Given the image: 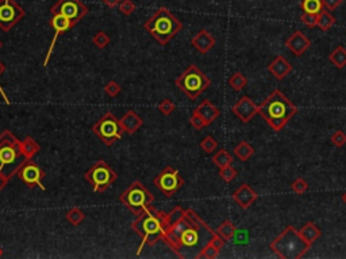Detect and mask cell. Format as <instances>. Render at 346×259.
Instances as JSON below:
<instances>
[{
	"label": "cell",
	"instance_id": "11",
	"mask_svg": "<svg viewBox=\"0 0 346 259\" xmlns=\"http://www.w3.org/2000/svg\"><path fill=\"white\" fill-rule=\"evenodd\" d=\"M153 184H154V186H157L163 192L165 197L169 198L172 197L178 189L183 188L184 178L181 177L178 170H176L172 166H167L153 178Z\"/></svg>",
	"mask_w": 346,
	"mask_h": 259
},
{
	"label": "cell",
	"instance_id": "40",
	"mask_svg": "<svg viewBox=\"0 0 346 259\" xmlns=\"http://www.w3.org/2000/svg\"><path fill=\"white\" fill-rule=\"evenodd\" d=\"M118 7H119V11H121L125 16H130L134 11L137 10V5L134 4L132 0H122L121 4L118 5Z\"/></svg>",
	"mask_w": 346,
	"mask_h": 259
},
{
	"label": "cell",
	"instance_id": "37",
	"mask_svg": "<svg viewBox=\"0 0 346 259\" xmlns=\"http://www.w3.org/2000/svg\"><path fill=\"white\" fill-rule=\"evenodd\" d=\"M157 108L160 110V112H161L163 115L169 116V115H172L173 111L176 110V106H174V103H173L171 99H164L163 102L158 104Z\"/></svg>",
	"mask_w": 346,
	"mask_h": 259
},
{
	"label": "cell",
	"instance_id": "38",
	"mask_svg": "<svg viewBox=\"0 0 346 259\" xmlns=\"http://www.w3.org/2000/svg\"><path fill=\"white\" fill-rule=\"evenodd\" d=\"M291 189L295 192V193L298 194H303L304 192H307L308 190V184H307V181H305L304 178H296L294 183L291 184Z\"/></svg>",
	"mask_w": 346,
	"mask_h": 259
},
{
	"label": "cell",
	"instance_id": "35",
	"mask_svg": "<svg viewBox=\"0 0 346 259\" xmlns=\"http://www.w3.org/2000/svg\"><path fill=\"white\" fill-rule=\"evenodd\" d=\"M238 172L235 170L231 165L230 166H226V168L219 169V177L223 180L224 183H231L235 177H237Z\"/></svg>",
	"mask_w": 346,
	"mask_h": 259
},
{
	"label": "cell",
	"instance_id": "17",
	"mask_svg": "<svg viewBox=\"0 0 346 259\" xmlns=\"http://www.w3.org/2000/svg\"><path fill=\"white\" fill-rule=\"evenodd\" d=\"M285 46L288 47V50H290L292 54H295L296 57H301L303 56L304 51L308 50V47L311 46V42L301 30H296L295 33L285 41Z\"/></svg>",
	"mask_w": 346,
	"mask_h": 259
},
{
	"label": "cell",
	"instance_id": "21",
	"mask_svg": "<svg viewBox=\"0 0 346 259\" xmlns=\"http://www.w3.org/2000/svg\"><path fill=\"white\" fill-rule=\"evenodd\" d=\"M268 71L270 72V74H273L276 77V80L281 81L283 78H285L292 72V65L283 56H277L268 65Z\"/></svg>",
	"mask_w": 346,
	"mask_h": 259
},
{
	"label": "cell",
	"instance_id": "2",
	"mask_svg": "<svg viewBox=\"0 0 346 259\" xmlns=\"http://www.w3.org/2000/svg\"><path fill=\"white\" fill-rule=\"evenodd\" d=\"M131 227L142 239L141 246L138 249V254H139L145 247V244L154 246L158 240H163L164 235L171 227L169 214L164 211H157L152 207L138 215L137 219L132 222Z\"/></svg>",
	"mask_w": 346,
	"mask_h": 259
},
{
	"label": "cell",
	"instance_id": "15",
	"mask_svg": "<svg viewBox=\"0 0 346 259\" xmlns=\"http://www.w3.org/2000/svg\"><path fill=\"white\" fill-rule=\"evenodd\" d=\"M49 26H50V27H53V30H54V37H53L50 45H49V49H47V53H46L45 61H43V66H45V68H47V65H49V61H50V57H51V54H53V50H54V46H56V42H57V38H58V36H61V34L66 33V31H69L71 29H73V27H75L76 25H75V23H73L72 21H69L68 18H65V16L51 15V19H50V22H49Z\"/></svg>",
	"mask_w": 346,
	"mask_h": 259
},
{
	"label": "cell",
	"instance_id": "3",
	"mask_svg": "<svg viewBox=\"0 0 346 259\" xmlns=\"http://www.w3.org/2000/svg\"><path fill=\"white\" fill-rule=\"evenodd\" d=\"M259 113L273 131L279 132L287 126L291 117L298 113V107L279 89L270 93L259 106Z\"/></svg>",
	"mask_w": 346,
	"mask_h": 259
},
{
	"label": "cell",
	"instance_id": "30",
	"mask_svg": "<svg viewBox=\"0 0 346 259\" xmlns=\"http://www.w3.org/2000/svg\"><path fill=\"white\" fill-rule=\"evenodd\" d=\"M302 10H303V12L319 15L322 11H323L322 0H303L302 1Z\"/></svg>",
	"mask_w": 346,
	"mask_h": 259
},
{
	"label": "cell",
	"instance_id": "28",
	"mask_svg": "<svg viewBox=\"0 0 346 259\" xmlns=\"http://www.w3.org/2000/svg\"><path fill=\"white\" fill-rule=\"evenodd\" d=\"M215 232H216L219 236H222V238L227 242V240H231V239H233V236H234L235 232H237V227H235L234 224L231 223L230 220H224L223 223L220 224L218 228H216Z\"/></svg>",
	"mask_w": 346,
	"mask_h": 259
},
{
	"label": "cell",
	"instance_id": "51",
	"mask_svg": "<svg viewBox=\"0 0 346 259\" xmlns=\"http://www.w3.org/2000/svg\"><path fill=\"white\" fill-rule=\"evenodd\" d=\"M342 201H344V203L346 204V192L344 194H342Z\"/></svg>",
	"mask_w": 346,
	"mask_h": 259
},
{
	"label": "cell",
	"instance_id": "34",
	"mask_svg": "<svg viewBox=\"0 0 346 259\" xmlns=\"http://www.w3.org/2000/svg\"><path fill=\"white\" fill-rule=\"evenodd\" d=\"M92 42H93V45L96 46L97 49H104V47H107L110 45L111 39H110V37H108L106 31H97L96 34L93 36V38H92Z\"/></svg>",
	"mask_w": 346,
	"mask_h": 259
},
{
	"label": "cell",
	"instance_id": "18",
	"mask_svg": "<svg viewBox=\"0 0 346 259\" xmlns=\"http://www.w3.org/2000/svg\"><path fill=\"white\" fill-rule=\"evenodd\" d=\"M257 193H256L253 188L248 185V184H242L234 193H233V200L238 204V207L242 209H248L257 200Z\"/></svg>",
	"mask_w": 346,
	"mask_h": 259
},
{
	"label": "cell",
	"instance_id": "52",
	"mask_svg": "<svg viewBox=\"0 0 346 259\" xmlns=\"http://www.w3.org/2000/svg\"><path fill=\"white\" fill-rule=\"evenodd\" d=\"M1 257H3V249L0 247V258H1Z\"/></svg>",
	"mask_w": 346,
	"mask_h": 259
},
{
	"label": "cell",
	"instance_id": "31",
	"mask_svg": "<svg viewBox=\"0 0 346 259\" xmlns=\"http://www.w3.org/2000/svg\"><path fill=\"white\" fill-rule=\"evenodd\" d=\"M246 84H248V78L241 72H235L229 78V85L237 92L242 91L245 86H246Z\"/></svg>",
	"mask_w": 346,
	"mask_h": 259
},
{
	"label": "cell",
	"instance_id": "50",
	"mask_svg": "<svg viewBox=\"0 0 346 259\" xmlns=\"http://www.w3.org/2000/svg\"><path fill=\"white\" fill-rule=\"evenodd\" d=\"M8 181H10V180H8V178L5 177V176H3V174L0 173V192L3 190V188H5V185L8 184Z\"/></svg>",
	"mask_w": 346,
	"mask_h": 259
},
{
	"label": "cell",
	"instance_id": "47",
	"mask_svg": "<svg viewBox=\"0 0 346 259\" xmlns=\"http://www.w3.org/2000/svg\"><path fill=\"white\" fill-rule=\"evenodd\" d=\"M210 243L213 244L215 249L222 250L224 247V244H226V240H224V239L222 238V236H219V235L216 234V232H215L214 236L210 239Z\"/></svg>",
	"mask_w": 346,
	"mask_h": 259
},
{
	"label": "cell",
	"instance_id": "9",
	"mask_svg": "<svg viewBox=\"0 0 346 259\" xmlns=\"http://www.w3.org/2000/svg\"><path fill=\"white\" fill-rule=\"evenodd\" d=\"M84 180L92 186L95 193L106 192L118 180V173L104 161H96L84 174Z\"/></svg>",
	"mask_w": 346,
	"mask_h": 259
},
{
	"label": "cell",
	"instance_id": "48",
	"mask_svg": "<svg viewBox=\"0 0 346 259\" xmlns=\"http://www.w3.org/2000/svg\"><path fill=\"white\" fill-rule=\"evenodd\" d=\"M5 71V66L3 62L0 61V76L4 73ZM0 95H1V97H3V100L5 102V104H10V100H8V97H7V95H5V92L3 91V88H1V84H0Z\"/></svg>",
	"mask_w": 346,
	"mask_h": 259
},
{
	"label": "cell",
	"instance_id": "39",
	"mask_svg": "<svg viewBox=\"0 0 346 259\" xmlns=\"http://www.w3.org/2000/svg\"><path fill=\"white\" fill-rule=\"evenodd\" d=\"M121 91H122V86L119 85L115 80L108 81L107 84H106V86H104V92H106V95H108L110 97H117L118 95L121 93Z\"/></svg>",
	"mask_w": 346,
	"mask_h": 259
},
{
	"label": "cell",
	"instance_id": "45",
	"mask_svg": "<svg viewBox=\"0 0 346 259\" xmlns=\"http://www.w3.org/2000/svg\"><path fill=\"white\" fill-rule=\"evenodd\" d=\"M184 211H185V209L181 208V207H174V208L169 212V220H171V224H173L174 222H177L180 218H183Z\"/></svg>",
	"mask_w": 346,
	"mask_h": 259
},
{
	"label": "cell",
	"instance_id": "19",
	"mask_svg": "<svg viewBox=\"0 0 346 259\" xmlns=\"http://www.w3.org/2000/svg\"><path fill=\"white\" fill-rule=\"evenodd\" d=\"M215 43H216V41H215L213 34H211L210 31L206 30V29L199 31L198 34L191 39V45L194 46L195 49H196L199 53H202V54L209 53V51L214 47Z\"/></svg>",
	"mask_w": 346,
	"mask_h": 259
},
{
	"label": "cell",
	"instance_id": "43",
	"mask_svg": "<svg viewBox=\"0 0 346 259\" xmlns=\"http://www.w3.org/2000/svg\"><path fill=\"white\" fill-rule=\"evenodd\" d=\"M189 123H191V126H192L195 130H202V128L207 127L206 122H204L203 119L199 116L198 113L194 111H192V115H191V117H189Z\"/></svg>",
	"mask_w": 346,
	"mask_h": 259
},
{
	"label": "cell",
	"instance_id": "53",
	"mask_svg": "<svg viewBox=\"0 0 346 259\" xmlns=\"http://www.w3.org/2000/svg\"><path fill=\"white\" fill-rule=\"evenodd\" d=\"M0 47H1V41H0Z\"/></svg>",
	"mask_w": 346,
	"mask_h": 259
},
{
	"label": "cell",
	"instance_id": "13",
	"mask_svg": "<svg viewBox=\"0 0 346 259\" xmlns=\"http://www.w3.org/2000/svg\"><path fill=\"white\" fill-rule=\"evenodd\" d=\"M25 16V10L15 0H0V29L10 31Z\"/></svg>",
	"mask_w": 346,
	"mask_h": 259
},
{
	"label": "cell",
	"instance_id": "10",
	"mask_svg": "<svg viewBox=\"0 0 346 259\" xmlns=\"http://www.w3.org/2000/svg\"><path fill=\"white\" fill-rule=\"evenodd\" d=\"M92 132L96 135L100 142L106 146H112L114 143L118 142L123 135V130L121 127V123L117 116L111 112H106L93 126H92Z\"/></svg>",
	"mask_w": 346,
	"mask_h": 259
},
{
	"label": "cell",
	"instance_id": "32",
	"mask_svg": "<svg viewBox=\"0 0 346 259\" xmlns=\"http://www.w3.org/2000/svg\"><path fill=\"white\" fill-rule=\"evenodd\" d=\"M65 218L66 220L72 224V225L77 227V225H80V224L86 220V214H84L80 208L75 207V208H72L71 211H68V214L65 215Z\"/></svg>",
	"mask_w": 346,
	"mask_h": 259
},
{
	"label": "cell",
	"instance_id": "22",
	"mask_svg": "<svg viewBox=\"0 0 346 259\" xmlns=\"http://www.w3.org/2000/svg\"><path fill=\"white\" fill-rule=\"evenodd\" d=\"M194 112H196L199 116L203 119L207 126H210L211 123H214V120H216V117L220 115L219 108L215 107L214 104L210 102V100H207V99L200 103L198 107L195 108Z\"/></svg>",
	"mask_w": 346,
	"mask_h": 259
},
{
	"label": "cell",
	"instance_id": "8",
	"mask_svg": "<svg viewBox=\"0 0 346 259\" xmlns=\"http://www.w3.org/2000/svg\"><path fill=\"white\" fill-rule=\"evenodd\" d=\"M119 201L138 216L143 211L152 208L154 196L141 181H134L123 193H121Z\"/></svg>",
	"mask_w": 346,
	"mask_h": 259
},
{
	"label": "cell",
	"instance_id": "42",
	"mask_svg": "<svg viewBox=\"0 0 346 259\" xmlns=\"http://www.w3.org/2000/svg\"><path fill=\"white\" fill-rule=\"evenodd\" d=\"M331 143L336 148H342L344 145H346V134L344 131H336L331 135Z\"/></svg>",
	"mask_w": 346,
	"mask_h": 259
},
{
	"label": "cell",
	"instance_id": "41",
	"mask_svg": "<svg viewBox=\"0 0 346 259\" xmlns=\"http://www.w3.org/2000/svg\"><path fill=\"white\" fill-rule=\"evenodd\" d=\"M301 21L303 22L307 27L312 29V27H315V26L318 25V15H315V14H308V12H303L301 16Z\"/></svg>",
	"mask_w": 346,
	"mask_h": 259
},
{
	"label": "cell",
	"instance_id": "26",
	"mask_svg": "<svg viewBox=\"0 0 346 259\" xmlns=\"http://www.w3.org/2000/svg\"><path fill=\"white\" fill-rule=\"evenodd\" d=\"M21 146L22 151H23V154H25V157L27 159H33V157L36 155L37 152L41 150V146L31 137H26L21 142Z\"/></svg>",
	"mask_w": 346,
	"mask_h": 259
},
{
	"label": "cell",
	"instance_id": "4",
	"mask_svg": "<svg viewBox=\"0 0 346 259\" xmlns=\"http://www.w3.org/2000/svg\"><path fill=\"white\" fill-rule=\"evenodd\" d=\"M143 29L148 31L160 45L165 46L183 30V23L178 21L168 8L161 7L143 23Z\"/></svg>",
	"mask_w": 346,
	"mask_h": 259
},
{
	"label": "cell",
	"instance_id": "49",
	"mask_svg": "<svg viewBox=\"0 0 346 259\" xmlns=\"http://www.w3.org/2000/svg\"><path fill=\"white\" fill-rule=\"evenodd\" d=\"M102 1L107 5V7H110V8H115V7H118V5L121 4L122 0H102Z\"/></svg>",
	"mask_w": 346,
	"mask_h": 259
},
{
	"label": "cell",
	"instance_id": "12",
	"mask_svg": "<svg viewBox=\"0 0 346 259\" xmlns=\"http://www.w3.org/2000/svg\"><path fill=\"white\" fill-rule=\"evenodd\" d=\"M51 15H62L72 21L75 25L82 21L88 14L86 7L82 0H57L50 8Z\"/></svg>",
	"mask_w": 346,
	"mask_h": 259
},
{
	"label": "cell",
	"instance_id": "20",
	"mask_svg": "<svg viewBox=\"0 0 346 259\" xmlns=\"http://www.w3.org/2000/svg\"><path fill=\"white\" fill-rule=\"evenodd\" d=\"M119 123H121V127H122L123 132L131 135V134L137 132L139 128L142 127L143 120L142 117L139 116L137 112L130 110V111L126 112V113L119 119Z\"/></svg>",
	"mask_w": 346,
	"mask_h": 259
},
{
	"label": "cell",
	"instance_id": "29",
	"mask_svg": "<svg viewBox=\"0 0 346 259\" xmlns=\"http://www.w3.org/2000/svg\"><path fill=\"white\" fill-rule=\"evenodd\" d=\"M334 25H336V18L331 15L330 12L323 10L321 14L318 15V25L316 26H318L322 31H329Z\"/></svg>",
	"mask_w": 346,
	"mask_h": 259
},
{
	"label": "cell",
	"instance_id": "16",
	"mask_svg": "<svg viewBox=\"0 0 346 259\" xmlns=\"http://www.w3.org/2000/svg\"><path fill=\"white\" fill-rule=\"evenodd\" d=\"M231 111L241 122L248 123L255 117L256 113H259V106L249 96H242L233 106Z\"/></svg>",
	"mask_w": 346,
	"mask_h": 259
},
{
	"label": "cell",
	"instance_id": "14",
	"mask_svg": "<svg viewBox=\"0 0 346 259\" xmlns=\"http://www.w3.org/2000/svg\"><path fill=\"white\" fill-rule=\"evenodd\" d=\"M16 177L19 178L27 188H37L38 186L41 190H46L45 185H43L46 172L31 159H27L22 165L19 170L16 172Z\"/></svg>",
	"mask_w": 346,
	"mask_h": 259
},
{
	"label": "cell",
	"instance_id": "27",
	"mask_svg": "<svg viewBox=\"0 0 346 259\" xmlns=\"http://www.w3.org/2000/svg\"><path fill=\"white\" fill-rule=\"evenodd\" d=\"M213 162H214L215 166H218L219 169L226 168V166H230V165L233 163V155H231L227 150L220 148V150H218V151L213 155Z\"/></svg>",
	"mask_w": 346,
	"mask_h": 259
},
{
	"label": "cell",
	"instance_id": "33",
	"mask_svg": "<svg viewBox=\"0 0 346 259\" xmlns=\"http://www.w3.org/2000/svg\"><path fill=\"white\" fill-rule=\"evenodd\" d=\"M219 253H220V250L215 249L214 246L209 242L203 249L199 251V254L196 255V259H215L218 258Z\"/></svg>",
	"mask_w": 346,
	"mask_h": 259
},
{
	"label": "cell",
	"instance_id": "23",
	"mask_svg": "<svg viewBox=\"0 0 346 259\" xmlns=\"http://www.w3.org/2000/svg\"><path fill=\"white\" fill-rule=\"evenodd\" d=\"M299 235H301L302 239H303L308 246H312V243H314L315 240H318V239L321 238L322 232L321 229L318 228L312 222H307V223L299 229Z\"/></svg>",
	"mask_w": 346,
	"mask_h": 259
},
{
	"label": "cell",
	"instance_id": "5",
	"mask_svg": "<svg viewBox=\"0 0 346 259\" xmlns=\"http://www.w3.org/2000/svg\"><path fill=\"white\" fill-rule=\"evenodd\" d=\"M26 161L21 141L10 130H4L0 134V173L10 180Z\"/></svg>",
	"mask_w": 346,
	"mask_h": 259
},
{
	"label": "cell",
	"instance_id": "25",
	"mask_svg": "<svg viewBox=\"0 0 346 259\" xmlns=\"http://www.w3.org/2000/svg\"><path fill=\"white\" fill-rule=\"evenodd\" d=\"M329 61L336 66L337 69H344L346 66V49L344 46H338L336 50L331 51Z\"/></svg>",
	"mask_w": 346,
	"mask_h": 259
},
{
	"label": "cell",
	"instance_id": "44",
	"mask_svg": "<svg viewBox=\"0 0 346 259\" xmlns=\"http://www.w3.org/2000/svg\"><path fill=\"white\" fill-rule=\"evenodd\" d=\"M233 239H235V244H246L248 240H249V232L246 229H244V231H238L237 229V232L233 236Z\"/></svg>",
	"mask_w": 346,
	"mask_h": 259
},
{
	"label": "cell",
	"instance_id": "6",
	"mask_svg": "<svg viewBox=\"0 0 346 259\" xmlns=\"http://www.w3.org/2000/svg\"><path fill=\"white\" fill-rule=\"evenodd\" d=\"M310 247L294 225H288L283 229L281 234L269 244V249L283 259H301Z\"/></svg>",
	"mask_w": 346,
	"mask_h": 259
},
{
	"label": "cell",
	"instance_id": "24",
	"mask_svg": "<svg viewBox=\"0 0 346 259\" xmlns=\"http://www.w3.org/2000/svg\"><path fill=\"white\" fill-rule=\"evenodd\" d=\"M234 154L239 161L246 162V161H249V158L255 155V148H252L248 142L242 141V142H239L234 148Z\"/></svg>",
	"mask_w": 346,
	"mask_h": 259
},
{
	"label": "cell",
	"instance_id": "7",
	"mask_svg": "<svg viewBox=\"0 0 346 259\" xmlns=\"http://www.w3.org/2000/svg\"><path fill=\"white\" fill-rule=\"evenodd\" d=\"M174 84L188 99L196 100L204 91H207V88L211 85V80L199 69L198 66L189 65L174 80Z\"/></svg>",
	"mask_w": 346,
	"mask_h": 259
},
{
	"label": "cell",
	"instance_id": "36",
	"mask_svg": "<svg viewBox=\"0 0 346 259\" xmlns=\"http://www.w3.org/2000/svg\"><path fill=\"white\" fill-rule=\"evenodd\" d=\"M216 148H218V142L215 141L213 137H206L202 139V142H200V148L203 150L204 152H207V154H210V152H214L215 150H216Z\"/></svg>",
	"mask_w": 346,
	"mask_h": 259
},
{
	"label": "cell",
	"instance_id": "1",
	"mask_svg": "<svg viewBox=\"0 0 346 259\" xmlns=\"http://www.w3.org/2000/svg\"><path fill=\"white\" fill-rule=\"evenodd\" d=\"M185 216L189 219V225L180 235L177 250L174 254L181 259L196 258L199 251L214 236L215 231L210 228L209 224L194 209H185Z\"/></svg>",
	"mask_w": 346,
	"mask_h": 259
},
{
	"label": "cell",
	"instance_id": "46",
	"mask_svg": "<svg viewBox=\"0 0 346 259\" xmlns=\"http://www.w3.org/2000/svg\"><path fill=\"white\" fill-rule=\"evenodd\" d=\"M344 3V0H322V4L329 11L337 10Z\"/></svg>",
	"mask_w": 346,
	"mask_h": 259
}]
</instances>
